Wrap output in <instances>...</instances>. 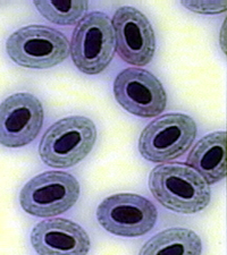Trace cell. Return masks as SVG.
Masks as SVG:
<instances>
[{
  "instance_id": "cell-5",
  "label": "cell",
  "mask_w": 227,
  "mask_h": 255,
  "mask_svg": "<svg viewBox=\"0 0 227 255\" xmlns=\"http://www.w3.org/2000/svg\"><path fill=\"white\" fill-rule=\"evenodd\" d=\"M197 124L185 114H167L142 130L139 152L151 162H167L183 155L197 137Z\"/></svg>"
},
{
  "instance_id": "cell-3",
  "label": "cell",
  "mask_w": 227,
  "mask_h": 255,
  "mask_svg": "<svg viewBox=\"0 0 227 255\" xmlns=\"http://www.w3.org/2000/svg\"><path fill=\"white\" fill-rule=\"evenodd\" d=\"M116 50L111 19L101 11L83 16L69 44L74 65L86 75H97L108 67Z\"/></svg>"
},
{
  "instance_id": "cell-12",
  "label": "cell",
  "mask_w": 227,
  "mask_h": 255,
  "mask_svg": "<svg viewBox=\"0 0 227 255\" xmlns=\"http://www.w3.org/2000/svg\"><path fill=\"white\" fill-rule=\"evenodd\" d=\"M188 166L208 184H216L226 177V131H215L196 143L189 153Z\"/></svg>"
},
{
  "instance_id": "cell-13",
  "label": "cell",
  "mask_w": 227,
  "mask_h": 255,
  "mask_svg": "<svg viewBox=\"0 0 227 255\" xmlns=\"http://www.w3.org/2000/svg\"><path fill=\"white\" fill-rule=\"evenodd\" d=\"M202 243L189 228H168L152 236L139 255H201Z\"/></svg>"
},
{
  "instance_id": "cell-15",
  "label": "cell",
  "mask_w": 227,
  "mask_h": 255,
  "mask_svg": "<svg viewBox=\"0 0 227 255\" xmlns=\"http://www.w3.org/2000/svg\"><path fill=\"white\" fill-rule=\"evenodd\" d=\"M182 5L193 13L215 15L226 10L225 1H182Z\"/></svg>"
},
{
  "instance_id": "cell-4",
  "label": "cell",
  "mask_w": 227,
  "mask_h": 255,
  "mask_svg": "<svg viewBox=\"0 0 227 255\" xmlns=\"http://www.w3.org/2000/svg\"><path fill=\"white\" fill-rule=\"evenodd\" d=\"M6 51L20 67L47 69L67 59L69 42L58 30L35 24L11 33L6 41Z\"/></svg>"
},
{
  "instance_id": "cell-1",
  "label": "cell",
  "mask_w": 227,
  "mask_h": 255,
  "mask_svg": "<svg viewBox=\"0 0 227 255\" xmlns=\"http://www.w3.org/2000/svg\"><path fill=\"white\" fill-rule=\"evenodd\" d=\"M149 188L155 199L168 210L193 215L208 207L209 184L188 164H159L149 175Z\"/></svg>"
},
{
  "instance_id": "cell-7",
  "label": "cell",
  "mask_w": 227,
  "mask_h": 255,
  "mask_svg": "<svg viewBox=\"0 0 227 255\" xmlns=\"http://www.w3.org/2000/svg\"><path fill=\"white\" fill-rule=\"evenodd\" d=\"M97 219L99 225L113 235L139 237L155 227L158 211L147 197L119 193L106 197L98 205Z\"/></svg>"
},
{
  "instance_id": "cell-10",
  "label": "cell",
  "mask_w": 227,
  "mask_h": 255,
  "mask_svg": "<svg viewBox=\"0 0 227 255\" xmlns=\"http://www.w3.org/2000/svg\"><path fill=\"white\" fill-rule=\"evenodd\" d=\"M111 24L119 57L130 65L142 67L149 64L155 55L156 38L146 15L134 7L123 6L115 11Z\"/></svg>"
},
{
  "instance_id": "cell-11",
  "label": "cell",
  "mask_w": 227,
  "mask_h": 255,
  "mask_svg": "<svg viewBox=\"0 0 227 255\" xmlns=\"http://www.w3.org/2000/svg\"><path fill=\"white\" fill-rule=\"evenodd\" d=\"M32 248L38 255H88L91 241L80 225L68 219H47L31 233Z\"/></svg>"
},
{
  "instance_id": "cell-6",
  "label": "cell",
  "mask_w": 227,
  "mask_h": 255,
  "mask_svg": "<svg viewBox=\"0 0 227 255\" xmlns=\"http://www.w3.org/2000/svg\"><path fill=\"white\" fill-rule=\"evenodd\" d=\"M80 197V183L64 171H45L33 177L19 194L20 207L34 217L59 216L75 205Z\"/></svg>"
},
{
  "instance_id": "cell-2",
  "label": "cell",
  "mask_w": 227,
  "mask_h": 255,
  "mask_svg": "<svg viewBox=\"0 0 227 255\" xmlns=\"http://www.w3.org/2000/svg\"><path fill=\"white\" fill-rule=\"evenodd\" d=\"M96 141L97 128L91 119L66 117L45 130L40 141L39 154L49 167L69 168L88 157Z\"/></svg>"
},
{
  "instance_id": "cell-14",
  "label": "cell",
  "mask_w": 227,
  "mask_h": 255,
  "mask_svg": "<svg viewBox=\"0 0 227 255\" xmlns=\"http://www.w3.org/2000/svg\"><path fill=\"white\" fill-rule=\"evenodd\" d=\"M39 13L56 25H74L88 9V1H34Z\"/></svg>"
},
{
  "instance_id": "cell-8",
  "label": "cell",
  "mask_w": 227,
  "mask_h": 255,
  "mask_svg": "<svg viewBox=\"0 0 227 255\" xmlns=\"http://www.w3.org/2000/svg\"><path fill=\"white\" fill-rule=\"evenodd\" d=\"M113 89L118 104L135 116L152 118L166 109L167 96L162 82L146 69H124L115 79Z\"/></svg>"
},
{
  "instance_id": "cell-9",
  "label": "cell",
  "mask_w": 227,
  "mask_h": 255,
  "mask_svg": "<svg viewBox=\"0 0 227 255\" xmlns=\"http://www.w3.org/2000/svg\"><path fill=\"white\" fill-rule=\"evenodd\" d=\"M43 107L28 92L14 93L0 104V144L17 149L34 141L43 125Z\"/></svg>"
}]
</instances>
